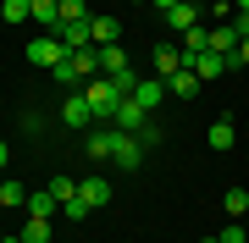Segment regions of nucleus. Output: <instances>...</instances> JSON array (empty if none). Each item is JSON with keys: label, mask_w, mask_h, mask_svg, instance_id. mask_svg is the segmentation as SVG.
Masks as SVG:
<instances>
[{"label": "nucleus", "mask_w": 249, "mask_h": 243, "mask_svg": "<svg viewBox=\"0 0 249 243\" xmlns=\"http://www.w3.org/2000/svg\"><path fill=\"white\" fill-rule=\"evenodd\" d=\"M111 144H116V127H89L83 133V155L89 161H111Z\"/></svg>", "instance_id": "obj_6"}, {"label": "nucleus", "mask_w": 249, "mask_h": 243, "mask_svg": "<svg viewBox=\"0 0 249 243\" xmlns=\"http://www.w3.org/2000/svg\"><path fill=\"white\" fill-rule=\"evenodd\" d=\"M0 210H6V199H0Z\"/></svg>", "instance_id": "obj_36"}, {"label": "nucleus", "mask_w": 249, "mask_h": 243, "mask_svg": "<svg viewBox=\"0 0 249 243\" xmlns=\"http://www.w3.org/2000/svg\"><path fill=\"white\" fill-rule=\"evenodd\" d=\"M67 22H89V6L83 0H61V28Z\"/></svg>", "instance_id": "obj_25"}, {"label": "nucleus", "mask_w": 249, "mask_h": 243, "mask_svg": "<svg viewBox=\"0 0 249 243\" xmlns=\"http://www.w3.org/2000/svg\"><path fill=\"white\" fill-rule=\"evenodd\" d=\"M222 243H244V227H227V232H222Z\"/></svg>", "instance_id": "obj_29"}, {"label": "nucleus", "mask_w": 249, "mask_h": 243, "mask_svg": "<svg viewBox=\"0 0 249 243\" xmlns=\"http://www.w3.org/2000/svg\"><path fill=\"white\" fill-rule=\"evenodd\" d=\"M0 166H6V138H0Z\"/></svg>", "instance_id": "obj_31"}, {"label": "nucleus", "mask_w": 249, "mask_h": 243, "mask_svg": "<svg viewBox=\"0 0 249 243\" xmlns=\"http://www.w3.org/2000/svg\"><path fill=\"white\" fill-rule=\"evenodd\" d=\"M232 28H238V39H249V11H238V17H232Z\"/></svg>", "instance_id": "obj_28"}, {"label": "nucleus", "mask_w": 249, "mask_h": 243, "mask_svg": "<svg viewBox=\"0 0 249 243\" xmlns=\"http://www.w3.org/2000/svg\"><path fill=\"white\" fill-rule=\"evenodd\" d=\"M100 72H106V78L127 72V55H122V45H106V50H100Z\"/></svg>", "instance_id": "obj_19"}, {"label": "nucleus", "mask_w": 249, "mask_h": 243, "mask_svg": "<svg viewBox=\"0 0 249 243\" xmlns=\"http://www.w3.org/2000/svg\"><path fill=\"white\" fill-rule=\"evenodd\" d=\"M205 138H211L216 155H227L232 144H238V127H232V116H222V122H211V133H205Z\"/></svg>", "instance_id": "obj_9"}, {"label": "nucleus", "mask_w": 249, "mask_h": 243, "mask_svg": "<svg viewBox=\"0 0 249 243\" xmlns=\"http://www.w3.org/2000/svg\"><path fill=\"white\" fill-rule=\"evenodd\" d=\"M34 22L55 33V28H61V0H34Z\"/></svg>", "instance_id": "obj_18"}, {"label": "nucleus", "mask_w": 249, "mask_h": 243, "mask_svg": "<svg viewBox=\"0 0 249 243\" xmlns=\"http://www.w3.org/2000/svg\"><path fill=\"white\" fill-rule=\"evenodd\" d=\"M139 6H150V0H139Z\"/></svg>", "instance_id": "obj_35"}, {"label": "nucleus", "mask_w": 249, "mask_h": 243, "mask_svg": "<svg viewBox=\"0 0 249 243\" xmlns=\"http://www.w3.org/2000/svg\"><path fill=\"white\" fill-rule=\"evenodd\" d=\"M55 33H61L67 50H89L94 45V39H89V22H67V28H55Z\"/></svg>", "instance_id": "obj_17"}, {"label": "nucleus", "mask_w": 249, "mask_h": 243, "mask_svg": "<svg viewBox=\"0 0 249 243\" xmlns=\"http://www.w3.org/2000/svg\"><path fill=\"white\" fill-rule=\"evenodd\" d=\"M150 6L160 11V17H166V11H172V6H178V0H150Z\"/></svg>", "instance_id": "obj_30"}, {"label": "nucleus", "mask_w": 249, "mask_h": 243, "mask_svg": "<svg viewBox=\"0 0 249 243\" xmlns=\"http://www.w3.org/2000/svg\"><path fill=\"white\" fill-rule=\"evenodd\" d=\"M222 210H227V216H249V188H227Z\"/></svg>", "instance_id": "obj_21"}, {"label": "nucleus", "mask_w": 249, "mask_h": 243, "mask_svg": "<svg viewBox=\"0 0 249 243\" xmlns=\"http://www.w3.org/2000/svg\"><path fill=\"white\" fill-rule=\"evenodd\" d=\"M166 94H178V99H194V94H199V78L188 72V66H178V72L166 78Z\"/></svg>", "instance_id": "obj_14"}, {"label": "nucleus", "mask_w": 249, "mask_h": 243, "mask_svg": "<svg viewBox=\"0 0 249 243\" xmlns=\"http://www.w3.org/2000/svg\"><path fill=\"white\" fill-rule=\"evenodd\" d=\"M160 94H166V78H139V83H133V99H139L144 111H155Z\"/></svg>", "instance_id": "obj_10"}, {"label": "nucleus", "mask_w": 249, "mask_h": 243, "mask_svg": "<svg viewBox=\"0 0 249 243\" xmlns=\"http://www.w3.org/2000/svg\"><path fill=\"white\" fill-rule=\"evenodd\" d=\"M232 6H238V11H249V0H232Z\"/></svg>", "instance_id": "obj_32"}, {"label": "nucleus", "mask_w": 249, "mask_h": 243, "mask_svg": "<svg viewBox=\"0 0 249 243\" xmlns=\"http://www.w3.org/2000/svg\"><path fill=\"white\" fill-rule=\"evenodd\" d=\"M133 138H139V144H144V149H150V144H160V122L150 116V122H144V127H139V133H133Z\"/></svg>", "instance_id": "obj_26"}, {"label": "nucleus", "mask_w": 249, "mask_h": 243, "mask_svg": "<svg viewBox=\"0 0 249 243\" xmlns=\"http://www.w3.org/2000/svg\"><path fill=\"white\" fill-rule=\"evenodd\" d=\"M61 122H67V127H78V133H89V127H94V111H89V99H83V89H78V94H67Z\"/></svg>", "instance_id": "obj_5"}, {"label": "nucleus", "mask_w": 249, "mask_h": 243, "mask_svg": "<svg viewBox=\"0 0 249 243\" xmlns=\"http://www.w3.org/2000/svg\"><path fill=\"white\" fill-rule=\"evenodd\" d=\"M83 99H89L94 122H111V116H116V99H122V94H116V83H111V78H89V83H83Z\"/></svg>", "instance_id": "obj_1"}, {"label": "nucleus", "mask_w": 249, "mask_h": 243, "mask_svg": "<svg viewBox=\"0 0 249 243\" xmlns=\"http://www.w3.org/2000/svg\"><path fill=\"white\" fill-rule=\"evenodd\" d=\"M205 243H222V238H205Z\"/></svg>", "instance_id": "obj_34"}, {"label": "nucleus", "mask_w": 249, "mask_h": 243, "mask_svg": "<svg viewBox=\"0 0 249 243\" xmlns=\"http://www.w3.org/2000/svg\"><path fill=\"white\" fill-rule=\"evenodd\" d=\"M61 216H72V221H83V216H89V205H83V194L72 199V205H61Z\"/></svg>", "instance_id": "obj_27"}, {"label": "nucleus", "mask_w": 249, "mask_h": 243, "mask_svg": "<svg viewBox=\"0 0 249 243\" xmlns=\"http://www.w3.org/2000/svg\"><path fill=\"white\" fill-rule=\"evenodd\" d=\"M111 161L122 166V171H133V166L144 161V144H139L133 133H122V127H116V144H111Z\"/></svg>", "instance_id": "obj_4"}, {"label": "nucleus", "mask_w": 249, "mask_h": 243, "mask_svg": "<svg viewBox=\"0 0 249 243\" xmlns=\"http://www.w3.org/2000/svg\"><path fill=\"white\" fill-rule=\"evenodd\" d=\"M205 50L232 55V50H238V28H232V22H216V28H211V45H205Z\"/></svg>", "instance_id": "obj_12"}, {"label": "nucleus", "mask_w": 249, "mask_h": 243, "mask_svg": "<svg viewBox=\"0 0 249 243\" xmlns=\"http://www.w3.org/2000/svg\"><path fill=\"white\" fill-rule=\"evenodd\" d=\"M28 216H39V221H50V216H61V205H55V194H50V188H39V194H28Z\"/></svg>", "instance_id": "obj_15"}, {"label": "nucleus", "mask_w": 249, "mask_h": 243, "mask_svg": "<svg viewBox=\"0 0 249 243\" xmlns=\"http://www.w3.org/2000/svg\"><path fill=\"white\" fill-rule=\"evenodd\" d=\"M0 17L6 22H28L34 17V0H0Z\"/></svg>", "instance_id": "obj_20"}, {"label": "nucleus", "mask_w": 249, "mask_h": 243, "mask_svg": "<svg viewBox=\"0 0 249 243\" xmlns=\"http://www.w3.org/2000/svg\"><path fill=\"white\" fill-rule=\"evenodd\" d=\"M0 243H22V238H0Z\"/></svg>", "instance_id": "obj_33"}, {"label": "nucleus", "mask_w": 249, "mask_h": 243, "mask_svg": "<svg viewBox=\"0 0 249 243\" xmlns=\"http://www.w3.org/2000/svg\"><path fill=\"white\" fill-rule=\"evenodd\" d=\"M166 28H172V33H188V28H199V6H194V0H178V6L166 11Z\"/></svg>", "instance_id": "obj_7"}, {"label": "nucleus", "mask_w": 249, "mask_h": 243, "mask_svg": "<svg viewBox=\"0 0 249 243\" xmlns=\"http://www.w3.org/2000/svg\"><path fill=\"white\" fill-rule=\"evenodd\" d=\"M67 55H72V50L61 45V33H39L34 45H28V61H34V66H45V72H55Z\"/></svg>", "instance_id": "obj_2"}, {"label": "nucleus", "mask_w": 249, "mask_h": 243, "mask_svg": "<svg viewBox=\"0 0 249 243\" xmlns=\"http://www.w3.org/2000/svg\"><path fill=\"white\" fill-rule=\"evenodd\" d=\"M0 199H6V210H17V205H28V188L22 182H0Z\"/></svg>", "instance_id": "obj_24"}, {"label": "nucleus", "mask_w": 249, "mask_h": 243, "mask_svg": "<svg viewBox=\"0 0 249 243\" xmlns=\"http://www.w3.org/2000/svg\"><path fill=\"white\" fill-rule=\"evenodd\" d=\"M183 66V50L178 45H155V78H172Z\"/></svg>", "instance_id": "obj_16"}, {"label": "nucleus", "mask_w": 249, "mask_h": 243, "mask_svg": "<svg viewBox=\"0 0 249 243\" xmlns=\"http://www.w3.org/2000/svg\"><path fill=\"white\" fill-rule=\"evenodd\" d=\"M144 122H150V111H144L133 94H122V99H116V116H111V127H122V133H139Z\"/></svg>", "instance_id": "obj_3"}, {"label": "nucleus", "mask_w": 249, "mask_h": 243, "mask_svg": "<svg viewBox=\"0 0 249 243\" xmlns=\"http://www.w3.org/2000/svg\"><path fill=\"white\" fill-rule=\"evenodd\" d=\"M50 194H55V205H72V199H78V182H72V177H55Z\"/></svg>", "instance_id": "obj_23"}, {"label": "nucleus", "mask_w": 249, "mask_h": 243, "mask_svg": "<svg viewBox=\"0 0 249 243\" xmlns=\"http://www.w3.org/2000/svg\"><path fill=\"white\" fill-rule=\"evenodd\" d=\"M78 194H83V205H89V210H106V205H111V182H106V177H83Z\"/></svg>", "instance_id": "obj_8"}, {"label": "nucleus", "mask_w": 249, "mask_h": 243, "mask_svg": "<svg viewBox=\"0 0 249 243\" xmlns=\"http://www.w3.org/2000/svg\"><path fill=\"white\" fill-rule=\"evenodd\" d=\"M188 72H194V78H222V72H227V55L205 50V55H194V61H188Z\"/></svg>", "instance_id": "obj_11"}, {"label": "nucleus", "mask_w": 249, "mask_h": 243, "mask_svg": "<svg viewBox=\"0 0 249 243\" xmlns=\"http://www.w3.org/2000/svg\"><path fill=\"white\" fill-rule=\"evenodd\" d=\"M22 243H55V238H50V221L28 216V227H22Z\"/></svg>", "instance_id": "obj_22"}, {"label": "nucleus", "mask_w": 249, "mask_h": 243, "mask_svg": "<svg viewBox=\"0 0 249 243\" xmlns=\"http://www.w3.org/2000/svg\"><path fill=\"white\" fill-rule=\"evenodd\" d=\"M116 17H89V39H94V50H106V45H116Z\"/></svg>", "instance_id": "obj_13"}]
</instances>
